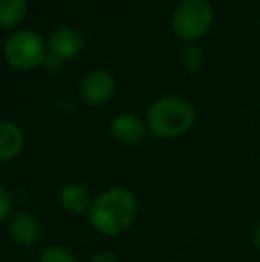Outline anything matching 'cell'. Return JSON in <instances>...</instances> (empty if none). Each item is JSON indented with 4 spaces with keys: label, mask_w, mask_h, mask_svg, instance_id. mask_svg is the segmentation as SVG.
<instances>
[{
    "label": "cell",
    "mask_w": 260,
    "mask_h": 262,
    "mask_svg": "<svg viewBox=\"0 0 260 262\" xmlns=\"http://www.w3.org/2000/svg\"><path fill=\"white\" fill-rule=\"evenodd\" d=\"M89 262H120V260L112 252H109V250H102V252L94 253Z\"/></svg>",
    "instance_id": "obj_16"
},
{
    "label": "cell",
    "mask_w": 260,
    "mask_h": 262,
    "mask_svg": "<svg viewBox=\"0 0 260 262\" xmlns=\"http://www.w3.org/2000/svg\"><path fill=\"white\" fill-rule=\"evenodd\" d=\"M251 239H253L255 248L260 252V223H257V227L253 228V235H251Z\"/></svg>",
    "instance_id": "obj_17"
},
{
    "label": "cell",
    "mask_w": 260,
    "mask_h": 262,
    "mask_svg": "<svg viewBox=\"0 0 260 262\" xmlns=\"http://www.w3.org/2000/svg\"><path fill=\"white\" fill-rule=\"evenodd\" d=\"M63 64H64V61L63 59H59L57 55H54V54H46L45 55V59H43V68L46 70V72H50V73H57V72H61L63 70Z\"/></svg>",
    "instance_id": "obj_15"
},
{
    "label": "cell",
    "mask_w": 260,
    "mask_h": 262,
    "mask_svg": "<svg viewBox=\"0 0 260 262\" xmlns=\"http://www.w3.org/2000/svg\"><path fill=\"white\" fill-rule=\"evenodd\" d=\"M7 232L18 246H25V248L38 245L43 234L39 220L27 210L13 212V216L7 220Z\"/></svg>",
    "instance_id": "obj_6"
},
{
    "label": "cell",
    "mask_w": 260,
    "mask_h": 262,
    "mask_svg": "<svg viewBox=\"0 0 260 262\" xmlns=\"http://www.w3.org/2000/svg\"><path fill=\"white\" fill-rule=\"evenodd\" d=\"M57 198H59L61 207L66 212L75 214V216L87 214V210L91 207V202H93L87 187L80 182H66L64 186H61Z\"/></svg>",
    "instance_id": "obj_10"
},
{
    "label": "cell",
    "mask_w": 260,
    "mask_h": 262,
    "mask_svg": "<svg viewBox=\"0 0 260 262\" xmlns=\"http://www.w3.org/2000/svg\"><path fill=\"white\" fill-rule=\"evenodd\" d=\"M214 9L208 0H182L171 14V31L180 41L196 43L210 31Z\"/></svg>",
    "instance_id": "obj_4"
},
{
    "label": "cell",
    "mask_w": 260,
    "mask_h": 262,
    "mask_svg": "<svg viewBox=\"0 0 260 262\" xmlns=\"http://www.w3.org/2000/svg\"><path fill=\"white\" fill-rule=\"evenodd\" d=\"M46 47L49 52L57 55L59 59H73L80 54L84 47V36L80 34L79 29L72 27V25H61L56 31L50 32L46 38Z\"/></svg>",
    "instance_id": "obj_8"
},
{
    "label": "cell",
    "mask_w": 260,
    "mask_h": 262,
    "mask_svg": "<svg viewBox=\"0 0 260 262\" xmlns=\"http://www.w3.org/2000/svg\"><path fill=\"white\" fill-rule=\"evenodd\" d=\"M139 214V202L132 189L112 186L98 193L87 210L91 228L105 237H120L134 227Z\"/></svg>",
    "instance_id": "obj_1"
},
{
    "label": "cell",
    "mask_w": 260,
    "mask_h": 262,
    "mask_svg": "<svg viewBox=\"0 0 260 262\" xmlns=\"http://www.w3.org/2000/svg\"><path fill=\"white\" fill-rule=\"evenodd\" d=\"M178 62L189 73H196L203 66V50L196 43H184L178 52Z\"/></svg>",
    "instance_id": "obj_12"
},
{
    "label": "cell",
    "mask_w": 260,
    "mask_h": 262,
    "mask_svg": "<svg viewBox=\"0 0 260 262\" xmlns=\"http://www.w3.org/2000/svg\"><path fill=\"white\" fill-rule=\"evenodd\" d=\"M13 216V194L4 182H0V223H6Z\"/></svg>",
    "instance_id": "obj_14"
},
{
    "label": "cell",
    "mask_w": 260,
    "mask_h": 262,
    "mask_svg": "<svg viewBox=\"0 0 260 262\" xmlns=\"http://www.w3.org/2000/svg\"><path fill=\"white\" fill-rule=\"evenodd\" d=\"M25 146V134L13 120H0V164L14 161Z\"/></svg>",
    "instance_id": "obj_9"
},
{
    "label": "cell",
    "mask_w": 260,
    "mask_h": 262,
    "mask_svg": "<svg viewBox=\"0 0 260 262\" xmlns=\"http://www.w3.org/2000/svg\"><path fill=\"white\" fill-rule=\"evenodd\" d=\"M27 0H0V29H16L27 16Z\"/></svg>",
    "instance_id": "obj_11"
},
{
    "label": "cell",
    "mask_w": 260,
    "mask_h": 262,
    "mask_svg": "<svg viewBox=\"0 0 260 262\" xmlns=\"http://www.w3.org/2000/svg\"><path fill=\"white\" fill-rule=\"evenodd\" d=\"M39 262H77V259L63 245H46L39 252Z\"/></svg>",
    "instance_id": "obj_13"
},
{
    "label": "cell",
    "mask_w": 260,
    "mask_h": 262,
    "mask_svg": "<svg viewBox=\"0 0 260 262\" xmlns=\"http://www.w3.org/2000/svg\"><path fill=\"white\" fill-rule=\"evenodd\" d=\"M109 132L118 143L132 146L145 141L148 136V127H146V121L141 120L137 114L122 113L112 118L111 125H109Z\"/></svg>",
    "instance_id": "obj_7"
},
{
    "label": "cell",
    "mask_w": 260,
    "mask_h": 262,
    "mask_svg": "<svg viewBox=\"0 0 260 262\" xmlns=\"http://www.w3.org/2000/svg\"><path fill=\"white\" fill-rule=\"evenodd\" d=\"M116 93V79L109 70L94 68L79 82V97L91 107L105 105Z\"/></svg>",
    "instance_id": "obj_5"
},
{
    "label": "cell",
    "mask_w": 260,
    "mask_h": 262,
    "mask_svg": "<svg viewBox=\"0 0 260 262\" xmlns=\"http://www.w3.org/2000/svg\"><path fill=\"white\" fill-rule=\"evenodd\" d=\"M2 52L11 68L29 72L43 64V59L49 54V47L41 32L34 29H16L6 38Z\"/></svg>",
    "instance_id": "obj_3"
},
{
    "label": "cell",
    "mask_w": 260,
    "mask_h": 262,
    "mask_svg": "<svg viewBox=\"0 0 260 262\" xmlns=\"http://www.w3.org/2000/svg\"><path fill=\"white\" fill-rule=\"evenodd\" d=\"M148 134L159 139H177L187 134L196 121V109L187 98L178 95L160 97L146 111Z\"/></svg>",
    "instance_id": "obj_2"
}]
</instances>
